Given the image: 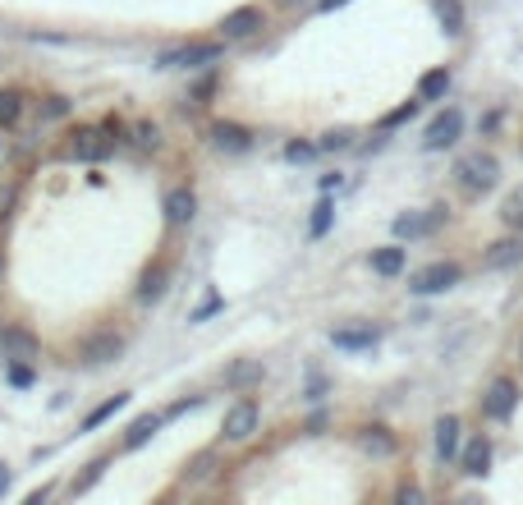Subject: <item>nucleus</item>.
Here are the masks:
<instances>
[{
	"label": "nucleus",
	"instance_id": "f257e3e1",
	"mask_svg": "<svg viewBox=\"0 0 523 505\" xmlns=\"http://www.w3.org/2000/svg\"><path fill=\"white\" fill-rule=\"evenodd\" d=\"M455 175H459V184H464L468 193H487V188L501 179V161L487 157V152H468V157H459Z\"/></svg>",
	"mask_w": 523,
	"mask_h": 505
},
{
	"label": "nucleus",
	"instance_id": "f03ea898",
	"mask_svg": "<svg viewBox=\"0 0 523 505\" xmlns=\"http://www.w3.org/2000/svg\"><path fill=\"white\" fill-rule=\"evenodd\" d=\"M216 60H221L216 42H188V47H175V51H161L156 69H197V65H216Z\"/></svg>",
	"mask_w": 523,
	"mask_h": 505
},
{
	"label": "nucleus",
	"instance_id": "7ed1b4c3",
	"mask_svg": "<svg viewBox=\"0 0 523 505\" xmlns=\"http://www.w3.org/2000/svg\"><path fill=\"white\" fill-rule=\"evenodd\" d=\"M450 285H459V266L455 262H431V266H423V271H414V276H409L414 294H440Z\"/></svg>",
	"mask_w": 523,
	"mask_h": 505
},
{
	"label": "nucleus",
	"instance_id": "20e7f679",
	"mask_svg": "<svg viewBox=\"0 0 523 505\" xmlns=\"http://www.w3.org/2000/svg\"><path fill=\"white\" fill-rule=\"evenodd\" d=\"M440 225H446V207L405 212V216H395V235H399V239H423V235H436Z\"/></svg>",
	"mask_w": 523,
	"mask_h": 505
},
{
	"label": "nucleus",
	"instance_id": "39448f33",
	"mask_svg": "<svg viewBox=\"0 0 523 505\" xmlns=\"http://www.w3.org/2000/svg\"><path fill=\"white\" fill-rule=\"evenodd\" d=\"M119 354H125V340H119L115 331H97V335H88L83 344H78V359H83L88 368H101V363H115Z\"/></svg>",
	"mask_w": 523,
	"mask_h": 505
},
{
	"label": "nucleus",
	"instance_id": "423d86ee",
	"mask_svg": "<svg viewBox=\"0 0 523 505\" xmlns=\"http://www.w3.org/2000/svg\"><path fill=\"white\" fill-rule=\"evenodd\" d=\"M514 405H519V386L510 377H496L487 386V396H482V414H487V418H510Z\"/></svg>",
	"mask_w": 523,
	"mask_h": 505
},
{
	"label": "nucleus",
	"instance_id": "0eeeda50",
	"mask_svg": "<svg viewBox=\"0 0 523 505\" xmlns=\"http://www.w3.org/2000/svg\"><path fill=\"white\" fill-rule=\"evenodd\" d=\"M459 129H464V115L450 106V110H440L436 120L427 125V138H423V147L427 152H440V147H450L455 138H459Z\"/></svg>",
	"mask_w": 523,
	"mask_h": 505
},
{
	"label": "nucleus",
	"instance_id": "6e6552de",
	"mask_svg": "<svg viewBox=\"0 0 523 505\" xmlns=\"http://www.w3.org/2000/svg\"><path fill=\"white\" fill-rule=\"evenodd\" d=\"M0 354L14 359V363L37 359V335H32V331H23V327H0Z\"/></svg>",
	"mask_w": 523,
	"mask_h": 505
},
{
	"label": "nucleus",
	"instance_id": "1a4fd4ad",
	"mask_svg": "<svg viewBox=\"0 0 523 505\" xmlns=\"http://www.w3.org/2000/svg\"><path fill=\"white\" fill-rule=\"evenodd\" d=\"M257 432V405L253 400H239L230 414H225V437L230 441H248Z\"/></svg>",
	"mask_w": 523,
	"mask_h": 505
},
{
	"label": "nucleus",
	"instance_id": "9d476101",
	"mask_svg": "<svg viewBox=\"0 0 523 505\" xmlns=\"http://www.w3.org/2000/svg\"><path fill=\"white\" fill-rule=\"evenodd\" d=\"M110 147H115V143L106 138V129H78V134H74V157H78V161H101Z\"/></svg>",
	"mask_w": 523,
	"mask_h": 505
},
{
	"label": "nucleus",
	"instance_id": "9b49d317",
	"mask_svg": "<svg viewBox=\"0 0 523 505\" xmlns=\"http://www.w3.org/2000/svg\"><path fill=\"white\" fill-rule=\"evenodd\" d=\"M266 23V14L257 10V5H244V10H234V14H225V23H221V32L225 37H253L257 28Z\"/></svg>",
	"mask_w": 523,
	"mask_h": 505
},
{
	"label": "nucleus",
	"instance_id": "f8f14e48",
	"mask_svg": "<svg viewBox=\"0 0 523 505\" xmlns=\"http://www.w3.org/2000/svg\"><path fill=\"white\" fill-rule=\"evenodd\" d=\"M459 464H464L468 478H482V474H487V464H492V441H487V437H473V441L464 446Z\"/></svg>",
	"mask_w": 523,
	"mask_h": 505
},
{
	"label": "nucleus",
	"instance_id": "ddd939ff",
	"mask_svg": "<svg viewBox=\"0 0 523 505\" xmlns=\"http://www.w3.org/2000/svg\"><path fill=\"white\" fill-rule=\"evenodd\" d=\"M358 446H363L368 455H377V459H390L399 441L390 437V427H381V422H377V427H363V432H358Z\"/></svg>",
	"mask_w": 523,
	"mask_h": 505
},
{
	"label": "nucleus",
	"instance_id": "4468645a",
	"mask_svg": "<svg viewBox=\"0 0 523 505\" xmlns=\"http://www.w3.org/2000/svg\"><path fill=\"white\" fill-rule=\"evenodd\" d=\"M193 212H197V198H193L188 188H170V193H166V221H170V225H188Z\"/></svg>",
	"mask_w": 523,
	"mask_h": 505
},
{
	"label": "nucleus",
	"instance_id": "2eb2a0df",
	"mask_svg": "<svg viewBox=\"0 0 523 505\" xmlns=\"http://www.w3.org/2000/svg\"><path fill=\"white\" fill-rule=\"evenodd\" d=\"M459 432H464V427H459L455 414H446V418L436 422V455L440 459H455L459 455Z\"/></svg>",
	"mask_w": 523,
	"mask_h": 505
},
{
	"label": "nucleus",
	"instance_id": "dca6fc26",
	"mask_svg": "<svg viewBox=\"0 0 523 505\" xmlns=\"http://www.w3.org/2000/svg\"><path fill=\"white\" fill-rule=\"evenodd\" d=\"M331 340H336V349H372L381 340V331L377 327H340V331H331Z\"/></svg>",
	"mask_w": 523,
	"mask_h": 505
},
{
	"label": "nucleus",
	"instance_id": "f3484780",
	"mask_svg": "<svg viewBox=\"0 0 523 505\" xmlns=\"http://www.w3.org/2000/svg\"><path fill=\"white\" fill-rule=\"evenodd\" d=\"M523 262V239H501L487 248V266L492 271H505V266H519Z\"/></svg>",
	"mask_w": 523,
	"mask_h": 505
},
{
	"label": "nucleus",
	"instance_id": "a211bd4d",
	"mask_svg": "<svg viewBox=\"0 0 523 505\" xmlns=\"http://www.w3.org/2000/svg\"><path fill=\"white\" fill-rule=\"evenodd\" d=\"M212 138H216V147H225V152H244L248 143H253V134L244 129V125H212Z\"/></svg>",
	"mask_w": 523,
	"mask_h": 505
},
{
	"label": "nucleus",
	"instance_id": "6ab92c4d",
	"mask_svg": "<svg viewBox=\"0 0 523 505\" xmlns=\"http://www.w3.org/2000/svg\"><path fill=\"white\" fill-rule=\"evenodd\" d=\"M156 432H161V418H156V414H143V418L129 427V432H125V450H138V446H147Z\"/></svg>",
	"mask_w": 523,
	"mask_h": 505
},
{
	"label": "nucleus",
	"instance_id": "aec40b11",
	"mask_svg": "<svg viewBox=\"0 0 523 505\" xmlns=\"http://www.w3.org/2000/svg\"><path fill=\"white\" fill-rule=\"evenodd\" d=\"M450 92V69H431L418 79V97L423 101H436V97H446Z\"/></svg>",
	"mask_w": 523,
	"mask_h": 505
},
{
	"label": "nucleus",
	"instance_id": "412c9836",
	"mask_svg": "<svg viewBox=\"0 0 523 505\" xmlns=\"http://www.w3.org/2000/svg\"><path fill=\"white\" fill-rule=\"evenodd\" d=\"M262 381V359H239L234 368H225V386H253Z\"/></svg>",
	"mask_w": 523,
	"mask_h": 505
},
{
	"label": "nucleus",
	"instance_id": "4be33fe9",
	"mask_svg": "<svg viewBox=\"0 0 523 505\" xmlns=\"http://www.w3.org/2000/svg\"><path fill=\"white\" fill-rule=\"evenodd\" d=\"M436 19H440V28H446L450 37L464 32V5L459 0H436Z\"/></svg>",
	"mask_w": 523,
	"mask_h": 505
},
{
	"label": "nucleus",
	"instance_id": "5701e85b",
	"mask_svg": "<svg viewBox=\"0 0 523 505\" xmlns=\"http://www.w3.org/2000/svg\"><path fill=\"white\" fill-rule=\"evenodd\" d=\"M372 271L377 276H399V271H405V248H377L372 253Z\"/></svg>",
	"mask_w": 523,
	"mask_h": 505
},
{
	"label": "nucleus",
	"instance_id": "b1692460",
	"mask_svg": "<svg viewBox=\"0 0 523 505\" xmlns=\"http://www.w3.org/2000/svg\"><path fill=\"white\" fill-rule=\"evenodd\" d=\"M161 294H166V266L147 271L143 285H138V299H143V303H152V299H161Z\"/></svg>",
	"mask_w": 523,
	"mask_h": 505
},
{
	"label": "nucleus",
	"instance_id": "393cba45",
	"mask_svg": "<svg viewBox=\"0 0 523 505\" xmlns=\"http://www.w3.org/2000/svg\"><path fill=\"white\" fill-rule=\"evenodd\" d=\"M125 405H129V396H110L106 405H97V409H92V414L83 418V427H101L106 418H115V414H119V409H125Z\"/></svg>",
	"mask_w": 523,
	"mask_h": 505
},
{
	"label": "nucleus",
	"instance_id": "a878e982",
	"mask_svg": "<svg viewBox=\"0 0 523 505\" xmlns=\"http://www.w3.org/2000/svg\"><path fill=\"white\" fill-rule=\"evenodd\" d=\"M212 469H216V455L203 450V455H197L188 469H184V483H203V478H212Z\"/></svg>",
	"mask_w": 523,
	"mask_h": 505
},
{
	"label": "nucleus",
	"instance_id": "bb28decb",
	"mask_svg": "<svg viewBox=\"0 0 523 505\" xmlns=\"http://www.w3.org/2000/svg\"><path fill=\"white\" fill-rule=\"evenodd\" d=\"M19 110H23V97L14 88H0V125H14Z\"/></svg>",
	"mask_w": 523,
	"mask_h": 505
},
{
	"label": "nucleus",
	"instance_id": "cd10ccee",
	"mask_svg": "<svg viewBox=\"0 0 523 505\" xmlns=\"http://www.w3.org/2000/svg\"><path fill=\"white\" fill-rule=\"evenodd\" d=\"M501 216H505V225H514V230H523V184L505 198V207H501Z\"/></svg>",
	"mask_w": 523,
	"mask_h": 505
},
{
	"label": "nucleus",
	"instance_id": "c85d7f7f",
	"mask_svg": "<svg viewBox=\"0 0 523 505\" xmlns=\"http://www.w3.org/2000/svg\"><path fill=\"white\" fill-rule=\"evenodd\" d=\"M331 216H336V207H331V203H317V207H312V235H317V239L331 230Z\"/></svg>",
	"mask_w": 523,
	"mask_h": 505
},
{
	"label": "nucleus",
	"instance_id": "c756f323",
	"mask_svg": "<svg viewBox=\"0 0 523 505\" xmlns=\"http://www.w3.org/2000/svg\"><path fill=\"white\" fill-rule=\"evenodd\" d=\"M101 469H106V459L88 464V474H83V478H74V487H69V492H74V496H78V492H88V487H92V483L101 478Z\"/></svg>",
	"mask_w": 523,
	"mask_h": 505
},
{
	"label": "nucleus",
	"instance_id": "7c9ffc66",
	"mask_svg": "<svg viewBox=\"0 0 523 505\" xmlns=\"http://www.w3.org/2000/svg\"><path fill=\"white\" fill-rule=\"evenodd\" d=\"M285 157H290V161H312V157H317V147H312V143H290V147H285Z\"/></svg>",
	"mask_w": 523,
	"mask_h": 505
},
{
	"label": "nucleus",
	"instance_id": "2f4dec72",
	"mask_svg": "<svg viewBox=\"0 0 523 505\" xmlns=\"http://www.w3.org/2000/svg\"><path fill=\"white\" fill-rule=\"evenodd\" d=\"M414 110H418V101H405V106H399V110H390V115H386L381 125H386V129H390V125H405V120H409Z\"/></svg>",
	"mask_w": 523,
	"mask_h": 505
},
{
	"label": "nucleus",
	"instance_id": "473e14b6",
	"mask_svg": "<svg viewBox=\"0 0 523 505\" xmlns=\"http://www.w3.org/2000/svg\"><path fill=\"white\" fill-rule=\"evenodd\" d=\"M138 143L143 147H161V129L156 125H138Z\"/></svg>",
	"mask_w": 523,
	"mask_h": 505
},
{
	"label": "nucleus",
	"instance_id": "72a5a7b5",
	"mask_svg": "<svg viewBox=\"0 0 523 505\" xmlns=\"http://www.w3.org/2000/svg\"><path fill=\"white\" fill-rule=\"evenodd\" d=\"M10 381H14V386H32V368H28V363H14V368H10Z\"/></svg>",
	"mask_w": 523,
	"mask_h": 505
},
{
	"label": "nucleus",
	"instance_id": "f704fd0d",
	"mask_svg": "<svg viewBox=\"0 0 523 505\" xmlns=\"http://www.w3.org/2000/svg\"><path fill=\"white\" fill-rule=\"evenodd\" d=\"M395 501H399V505H418V501H423V492H418V487H399V492H395Z\"/></svg>",
	"mask_w": 523,
	"mask_h": 505
},
{
	"label": "nucleus",
	"instance_id": "c9c22d12",
	"mask_svg": "<svg viewBox=\"0 0 523 505\" xmlns=\"http://www.w3.org/2000/svg\"><path fill=\"white\" fill-rule=\"evenodd\" d=\"M216 308H221V299L212 294V299H207V303H203V308H197V313H193V322H203V318H212V313H216Z\"/></svg>",
	"mask_w": 523,
	"mask_h": 505
},
{
	"label": "nucleus",
	"instance_id": "e433bc0d",
	"mask_svg": "<svg viewBox=\"0 0 523 505\" xmlns=\"http://www.w3.org/2000/svg\"><path fill=\"white\" fill-rule=\"evenodd\" d=\"M321 147H327V152H336V147H349V134H327V138H321Z\"/></svg>",
	"mask_w": 523,
	"mask_h": 505
},
{
	"label": "nucleus",
	"instance_id": "4c0bfd02",
	"mask_svg": "<svg viewBox=\"0 0 523 505\" xmlns=\"http://www.w3.org/2000/svg\"><path fill=\"white\" fill-rule=\"evenodd\" d=\"M5 492H10V469L0 464V496H5Z\"/></svg>",
	"mask_w": 523,
	"mask_h": 505
},
{
	"label": "nucleus",
	"instance_id": "58836bf2",
	"mask_svg": "<svg viewBox=\"0 0 523 505\" xmlns=\"http://www.w3.org/2000/svg\"><path fill=\"white\" fill-rule=\"evenodd\" d=\"M340 5H349V0H321V10H327V14H331V10H340Z\"/></svg>",
	"mask_w": 523,
	"mask_h": 505
},
{
	"label": "nucleus",
	"instance_id": "ea45409f",
	"mask_svg": "<svg viewBox=\"0 0 523 505\" xmlns=\"http://www.w3.org/2000/svg\"><path fill=\"white\" fill-rule=\"evenodd\" d=\"M290 5H294V0H290Z\"/></svg>",
	"mask_w": 523,
	"mask_h": 505
},
{
	"label": "nucleus",
	"instance_id": "a19ab883",
	"mask_svg": "<svg viewBox=\"0 0 523 505\" xmlns=\"http://www.w3.org/2000/svg\"><path fill=\"white\" fill-rule=\"evenodd\" d=\"M519 359H523V354H519Z\"/></svg>",
	"mask_w": 523,
	"mask_h": 505
}]
</instances>
